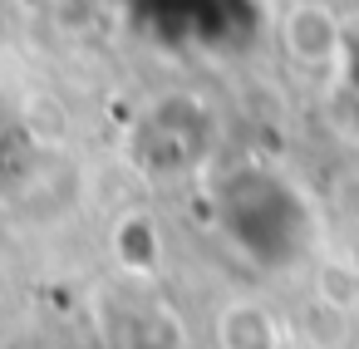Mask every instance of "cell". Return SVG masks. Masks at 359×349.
<instances>
[{
	"instance_id": "obj_1",
	"label": "cell",
	"mask_w": 359,
	"mask_h": 349,
	"mask_svg": "<svg viewBox=\"0 0 359 349\" xmlns=\"http://www.w3.org/2000/svg\"><path fill=\"white\" fill-rule=\"evenodd\" d=\"M334 45H339V25L330 20V11L300 6V11L290 15V50H295V60L320 64V60L334 55Z\"/></svg>"
},
{
	"instance_id": "obj_2",
	"label": "cell",
	"mask_w": 359,
	"mask_h": 349,
	"mask_svg": "<svg viewBox=\"0 0 359 349\" xmlns=\"http://www.w3.org/2000/svg\"><path fill=\"white\" fill-rule=\"evenodd\" d=\"M222 344L226 349H276V324L256 305H226V315H222Z\"/></svg>"
}]
</instances>
